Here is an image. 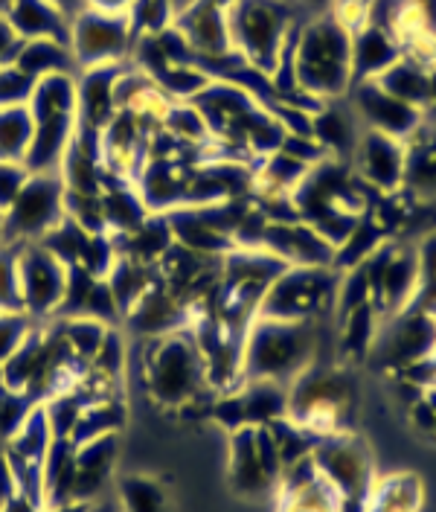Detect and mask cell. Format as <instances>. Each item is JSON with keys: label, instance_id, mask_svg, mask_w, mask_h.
<instances>
[{"label": "cell", "instance_id": "obj_1", "mask_svg": "<svg viewBox=\"0 0 436 512\" xmlns=\"http://www.w3.org/2000/svg\"><path fill=\"white\" fill-rule=\"evenodd\" d=\"M381 192L373 190L367 181L358 178V172L346 160L326 158L312 166L306 178L294 187L291 198L300 213V219L312 224L314 230L329 242L343 245V239L352 233L358 216H364Z\"/></svg>", "mask_w": 436, "mask_h": 512}, {"label": "cell", "instance_id": "obj_2", "mask_svg": "<svg viewBox=\"0 0 436 512\" xmlns=\"http://www.w3.org/2000/svg\"><path fill=\"white\" fill-rule=\"evenodd\" d=\"M140 373L149 399L169 411H181L189 405H204L210 411V402L218 396L210 387L207 361L192 329L143 338Z\"/></svg>", "mask_w": 436, "mask_h": 512}, {"label": "cell", "instance_id": "obj_3", "mask_svg": "<svg viewBox=\"0 0 436 512\" xmlns=\"http://www.w3.org/2000/svg\"><path fill=\"white\" fill-rule=\"evenodd\" d=\"M320 320L253 318L242 347V382L291 384L320 361Z\"/></svg>", "mask_w": 436, "mask_h": 512}, {"label": "cell", "instance_id": "obj_4", "mask_svg": "<svg viewBox=\"0 0 436 512\" xmlns=\"http://www.w3.org/2000/svg\"><path fill=\"white\" fill-rule=\"evenodd\" d=\"M294 73L300 91L317 102H335L352 88V30L335 12L303 21Z\"/></svg>", "mask_w": 436, "mask_h": 512}, {"label": "cell", "instance_id": "obj_5", "mask_svg": "<svg viewBox=\"0 0 436 512\" xmlns=\"http://www.w3.org/2000/svg\"><path fill=\"white\" fill-rule=\"evenodd\" d=\"M355 405V379L343 367L329 364L323 358L288 384V419L317 437L352 431Z\"/></svg>", "mask_w": 436, "mask_h": 512}, {"label": "cell", "instance_id": "obj_6", "mask_svg": "<svg viewBox=\"0 0 436 512\" xmlns=\"http://www.w3.org/2000/svg\"><path fill=\"white\" fill-rule=\"evenodd\" d=\"M32 146L30 172H59L64 152L79 126L76 114V73H53L38 79L30 99Z\"/></svg>", "mask_w": 436, "mask_h": 512}, {"label": "cell", "instance_id": "obj_7", "mask_svg": "<svg viewBox=\"0 0 436 512\" xmlns=\"http://www.w3.org/2000/svg\"><path fill=\"white\" fill-rule=\"evenodd\" d=\"M300 18L297 6L288 0H236L227 9L233 53L271 76L280 62L282 41Z\"/></svg>", "mask_w": 436, "mask_h": 512}, {"label": "cell", "instance_id": "obj_8", "mask_svg": "<svg viewBox=\"0 0 436 512\" xmlns=\"http://www.w3.org/2000/svg\"><path fill=\"white\" fill-rule=\"evenodd\" d=\"M341 271L326 265H288L265 291L256 318L320 320L335 309Z\"/></svg>", "mask_w": 436, "mask_h": 512}, {"label": "cell", "instance_id": "obj_9", "mask_svg": "<svg viewBox=\"0 0 436 512\" xmlns=\"http://www.w3.org/2000/svg\"><path fill=\"white\" fill-rule=\"evenodd\" d=\"M312 457L320 478L338 492L341 512H367V501L375 486V463L370 446L352 431L329 434L317 440Z\"/></svg>", "mask_w": 436, "mask_h": 512}, {"label": "cell", "instance_id": "obj_10", "mask_svg": "<svg viewBox=\"0 0 436 512\" xmlns=\"http://www.w3.org/2000/svg\"><path fill=\"white\" fill-rule=\"evenodd\" d=\"M248 198L218 201V204H192L163 213L175 245L204 256H224L236 248V227L248 213Z\"/></svg>", "mask_w": 436, "mask_h": 512}, {"label": "cell", "instance_id": "obj_11", "mask_svg": "<svg viewBox=\"0 0 436 512\" xmlns=\"http://www.w3.org/2000/svg\"><path fill=\"white\" fill-rule=\"evenodd\" d=\"M64 219V181L59 172H30L24 190L3 213V242H41Z\"/></svg>", "mask_w": 436, "mask_h": 512}, {"label": "cell", "instance_id": "obj_12", "mask_svg": "<svg viewBox=\"0 0 436 512\" xmlns=\"http://www.w3.org/2000/svg\"><path fill=\"white\" fill-rule=\"evenodd\" d=\"M282 475V460L277 443L262 428H239L230 434V489L242 498H265L277 489Z\"/></svg>", "mask_w": 436, "mask_h": 512}, {"label": "cell", "instance_id": "obj_13", "mask_svg": "<svg viewBox=\"0 0 436 512\" xmlns=\"http://www.w3.org/2000/svg\"><path fill=\"white\" fill-rule=\"evenodd\" d=\"M76 70H91L105 64H123L134 47V30L128 15H108L82 9L70 18V41H67Z\"/></svg>", "mask_w": 436, "mask_h": 512}, {"label": "cell", "instance_id": "obj_14", "mask_svg": "<svg viewBox=\"0 0 436 512\" xmlns=\"http://www.w3.org/2000/svg\"><path fill=\"white\" fill-rule=\"evenodd\" d=\"M18 274L24 312L41 323L56 318L64 303L70 268L41 242H30L18 248Z\"/></svg>", "mask_w": 436, "mask_h": 512}, {"label": "cell", "instance_id": "obj_15", "mask_svg": "<svg viewBox=\"0 0 436 512\" xmlns=\"http://www.w3.org/2000/svg\"><path fill=\"white\" fill-rule=\"evenodd\" d=\"M393 323L375 335L378 344H373L378 364L390 367V370H405L407 364L428 358L436 352V318L419 309H405L399 315H393ZM370 352V355H373Z\"/></svg>", "mask_w": 436, "mask_h": 512}, {"label": "cell", "instance_id": "obj_16", "mask_svg": "<svg viewBox=\"0 0 436 512\" xmlns=\"http://www.w3.org/2000/svg\"><path fill=\"white\" fill-rule=\"evenodd\" d=\"M192 315L195 312L157 274L155 283L125 312L123 323L137 338H160L169 332L192 329Z\"/></svg>", "mask_w": 436, "mask_h": 512}, {"label": "cell", "instance_id": "obj_17", "mask_svg": "<svg viewBox=\"0 0 436 512\" xmlns=\"http://www.w3.org/2000/svg\"><path fill=\"white\" fill-rule=\"evenodd\" d=\"M352 91V99H355V111L364 117L367 128L373 131H381L387 137H396V140H410L422 123H425V111L407 105L402 99H396L393 94H387L375 79L370 82H358L349 88Z\"/></svg>", "mask_w": 436, "mask_h": 512}, {"label": "cell", "instance_id": "obj_18", "mask_svg": "<svg viewBox=\"0 0 436 512\" xmlns=\"http://www.w3.org/2000/svg\"><path fill=\"white\" fill-rule=\"evenodd\" d=\"M352 169L378 192L405 190V143L367 128L358 137Z\"/></svg>", "mask_w": 436, "mask_h": 512}, {"label": "cell", "instance_id": "obj_19", "mask_svg": "<svg viewBox=\"0 0 436 512\" xmlns=\"http://www.w3.org/2000/svg\"><path fill=\"white\" fill-rule=\"evenodd\" d=\"M172 27L184 35L195 62L233 53L230 30H227V9H221L213 0H189L184 9H178Z\"/></svg>", "mask_w": 436, "mask_h": 512}, {"label": "cell", "instance_id": "obj_20", "mask_svg": "<svg viewBox=\"0 0 436 512\" xmlns=\"http://www.w3.org/2000/svg\"><path fill=\"white\" fill-rule=\"evenodd\" d=\"M120 460V434L76 446L73 454V504H91L108 492Z\"/></svg>", "mask_w": 436, "mask_h": 512}, {"label": "cell", "instance_id": "obj_21", "mask_svg": "<svg viewBox=\"0 0 436 512\" xmlns=\"http://www.w3.org/2000/svg\"><path fill=\"white\" fill-rule=\"evenodd\" d=\"M262 251L280 256L285 265H326L335 262V245H329L312 224H265L262 233Z\"/></svg>", "mask_w": 436, "mask_h": 512}, {"label": "cell", "instance_id": "obj_22", "mask_svg": "<svg viewBox=\"0 0 436 512\" xmlns=\"http://www.w3.org/2000/svg\"><path fill=\"white\" fill-rule=\"evenodd\" d=\"M125 64L128 62L105 64L76 73V114L82 126L102 131L117 117V79Z\"/></svg>", "mask_w": 436, "mask_h": 512}, {"label": "cell", "instance_id": "obj_23", "mask_svg": "<svg viewBox=\"0 0 436 512\" xmlns=\"http://www.w3.org/2000/svg\"><path fill=\"white\" fill-rule=\"evenodd\" d=\"M277 489L280 512H341L338 492L320 478L314 460H300L282 469Z\"/></svg>", "mask_w": 436, "mask_h": 512}, {"label": "cell", "instance_id": "obj_24", "mask_svg": "<svg viewBox=\"0 0 436 512\" xmlns=\"http://www.w3.org/2000/svg\"><path fill=\"white\" fill-rule=\"evenodd\" d=\"M405 56V44L393 30L361 24L352 30V85L378 79L393 62Z\"/></svg>", "mask_w": 436, "mask_h": 512}, {"label": "cell", "instance_id": "obj_25", "mask_svg": "<svg viewBox=\"0 0 436 512\" xmlns=\"http://www.w3.org/2000/svg\"><path fill=\"white\" fill-rule=\"evenodd\" d=\"M419 288V254L410 245H393V254L384 265L378 294H375L373 306L378 315H399L405 312Z\"/></svg>", "mask_w": 436, "mask_h": 512}, {"label": "cell", "instance_id": "obj_26", "mask_svg": "<svg viewBox=\"0 0 436 512\" xmlns=\"http://www.w3.org/2000/svg\"><path fill=\"white\" fill-rule=\"evenodd\" d=\"M0 12L21 41H35V38H53L64 44L70 41V18L47 0H6Z\"/></svg>", "mask_w": 436, "mask_h": 512}, {"label": "cell", "instance_id": "obj_27", "mask_svg": "<svg viewBox=\"0 0 436 512\" xmlns=\"http://www.w3.org/2000/svg\"><path fill=\"white\" fill-rule=\"evenodd\" d=\"M102 201V216H105V230L111 236H125L131 230H137L140 224L146 222L152 213L146 207V201L140 198L137 187L131 181L123 178H108V184L99 192Z\"/></svg>", "mask_w": 436, "mask_h": 512}, {"label": "cell", "instance_id": "obj_28", "mask_svg": "<svg viewBox=\"0 0 436 512\" xmlns=\"http://www.w3.org/2000/svg\"><path fill=\"white\" fill-rule=\"evenodd\" d=\"M387 94L402 99L407 105L419 108L428 114L431 108V67L422 64L413 56H402L399 62H393L378 79H375Z\"/></svg>", "mask_w": 436, "mask_h": 512}, {"label": "cell", "instance_id": "obj_29", "mask_svg": "<svg viewBox=\"0 0 436 512\" xmlns=\"http://www.w3.org/2000/svg\"><path fill=\"white\" fill-rule=\"evenodd\" d=\"M233 393L239 399L245 428H262L288 416V384L242 382Z\"/></svg>", "mask_w": 436, "mask_h": 512}, {"label": "cell", "instance_id": "obj_30", "mask_svg": "<svg viewBox=\"0 0 436 512\" xmlns=\"http://www.w3.org/2000/svg\"><path fill=\"white\" fill-rule=\"evenodd\" d=\"M405 192H436V128H422L405 140Z\"/></svg>", "mask_w": 436, "mask_h": 512}, {"label": "cell", "instance_id": "obj_31", "mask_svg": "<svg viewBox=\"0 0 436 512\" xmlns=\"http://www.w3.org/2000/svg\"><path fill=\"white\" fill-rule=\"evenodd\" d=\"M312 137L326 149L329 158L349 163L361 134L355 131V123L343 114L341 108H335L332 102H323L312 114Z\"/></svg>", "mask_w": 436, "mask_h": 512}, {"label": "cell", "instance_id": "obj_32", "mask_svg": "<svg viewBox=\"0 0 436 512\" xmlns=\"http://www.w3.org/2000/svg\"><path fill=\"white\" fill-rule=\"evenodd\" d=\"M387 242H390V233H387L384 224L378 222V216H375L373 207H370L364 216H358V222L352 227V233L343 239V245L335 248V262H332V268L343 274V271L361 265L364 259H370V256H373L381 245H387Z\"/></svg>", "mask_w": 436, "mask_h": 512}, {"label": "cell", "instance_id": "obj_33", "mask_svg": "<svg viewBox=\"0 0 436 512\" xmlns=\"http://www.w3.org/2000/svg\"><path fill=\"white\" fill-rule=\"evenodd\" d=\"M12 64L21 67L24 73H30L32 79H44L53 73H79L70 47L64 41H53V38L21 41V50Z\"/></svg>", "mask_w": 436, "mask_h": 512}, {"label": "cell", "instance_id": "obj_34", "mask_svg": "<svg viewBox=\"0 0 436 512\" xmlns=\"http://www.w3.org/2000/svg\"><path fill=\"white\" fill-rule=\"evenodd\" d=\"M378 335V312L373 303L352 309L349 315L338 318V352L343 361H364L370 358Z\"/></svg>", "mask_w": 436, "mask_h": 512}, {"label": "cell", "instance_id": "obj_35", "mask_svg": "<svg viewBox=\"0 0 436 512\" xmlns=\"http://www.w3.org/2000/svg\"><path fill=\"white\" fill-rule=\"evenodd\" d=\"M125 419H128V408H125L123 396L88 402L85 411L76 419L73 443L82 446V443H91V440L108 437V434H120L125 428Z\"/></svg>", "mask_w": 436, "mask_h": 512}, {"label": "cell", "instance_id": "obj_36", "mask_svg": "<svg viewBox=\"0 0 436 512\" xmlns=\"http://www.w3.org/2000/svg\"><path fill=\"white\" fill-rule=\"evenodd\" d=\"M422 507V483L413 475H390L375 480L367 512H419Z\"/></svg>", "mask_w": 436, "mask_h": 512}, {"label": "cell", "instance_id": "obj_37", "mask_svg": "<svg viewBox=\"0 0 436 512\" xmlns=\"http://www.w3.org/2000/svg\"><path fill=\"white\" fill-rule=\"evenodd\" d=\"M30 146V105H9V108H0V160H3V163H24V166H27Z\"/></svg>", "mask_w": 436, "mask_h": 512}, {"label": "cell", "instance_id": "obj_38", "mask_svg": "<svg viewBox=\"0 0 436 512\" xmlns=\"http://www.w3.org/2000/svg\"><path fill=\"white\" fill-rule=\"evenodd\" d=\"M114 495L123 512H169V489L152 475H123Z\"/></svg>", "mask_w": 436, "mask_h": 512}, {"label": "cell", "instance_id": "obj_39", "mask_svg": "<svg viewBox=\"0 0 436 512\" xmlns=\"http://www.w3.org/2000/svg\"><path fill=\"white\" fill-rule=\"evenodd\" d=\"M268 431H271V437H274V443H277V451H280V460H282V469L285 466H291V463H297V460H306V457H312L314 446H317V434L312 431H306L303 425H297V422H291L288 416H282L277 422H271L268 425Z\"/></svg>", "mask_w": 436, "mask_h": 512}, {"label": "cell", "instance_id": "obj_40", "mask_svg": "<svg viewBox=\"0 0 436 512\" xmlns=\"http://www.w3.org/2000/svg\"><path fill=\"white\" fill-rule=\"evenodd\" d=\"M175 15H178V9H175L172 0H134L131 9H128V21H131L134 38L169 30L175 24Z\"/></svg>", "mask_w": 436, "mask_h": 512}, {"label": "cell", "instance_id": "obj_41", "mask_svg": "<svg viewBox=\"0 0 436 512\" xmlns=\"http://www.w3.org/2000/svg\"><path fill=\"white\" fill-rule=\"evenodd\" d=\"M18 248L0 242V312H24L21 300V274H18Z\"/></svg>", "mask_w": 436, "mask_h": 512}, {"label": "cell", "instance_id": "obj_42", "mask_svg": "<svg viewBox=\"0 0 436 512\" xmlns=\"http://www.w3.org/2000/svg\"><path fill=\"white\" fill-rule=\"evenodd\" d=\"M32 408H35V402L24 390H12V387L0 384V443H6L9 437H15L21 431Z\"/></svg>", "mask_w": 436, "mask_h": 512}, {"label": "cell", "instance_id": "obj_43", "mask_svg": "<svg viewBox=\"0 0 436 512\" xmlns=\"http://www.w3.org/2000/svg\"><path fill=\"white\" fill-rule=\"evenodd\" d=\"M35 323L41 320L30 318L27 312H0V367L24 344V338L35 329Z\"/></svg>", "mask_w": 436, "mask_h": 512}, {"label": "cell", "instance_id": "obj_44", "mask_svg": "<svg viewBox=\"0 0 436 512\" xmlns=\"http://www.w3.org/2000/svg\"><path fill=\"white\" fill-rule=\"evenodd\" d=\"M35 85H38V79H32L30 73H24L21 67L3 64V67H0V108H9V105H30Z\"/></svg>", "mask_w": 436, "mask_h": 512}, {"label": "cell", "instance_id": "obj_45", "mask_svg": "<svg viewBox=\"0 0 436 512\" xmlns=\"http://www.w3.org/2000/svg\"><path fill=\"white\" fill-rule=\"evenodd\" d=\"M280 149L285 155H291V158H297L300 163H306V166H317V163H323V160L329 158L326 149L314 140L312 134H288L285 131Z\"/></svg>", "mask_w": 436, "mask_h": 512}, {"label": "cell", "instance_id": "obj_46", "mask_svg": "<svg viewBox=\"0 0 436 512\" xmlns=\"http://www.w3.org/2000/svg\"><path fill=\"white\" fill-rule=\"evenodd\" d=\"M27 178H30V169L24 163H3L0 160V210L3 213L18 198V192L24 190Z\"/></svg>", "mask_w": 436, "mask_h": 512}, {"label": "cell", "instance_id": "obj_47", "mask_svg": "<svg viewBox=\"0 0 436 512\" xmlns=\"http://www.w3.org/2000/svg\"><path fill=\"white\" fill-rule=\"evenodd\" d=\"M410 411V419H413V425L419 428V434H428V437H434V411H431V405H428V399H419L413 408H407Z\"/></svg>", "mask_w": 436, "mask_h": 512}, {"label": "cell", "instance_id": "obj_48", "mask_svg": "<svg viewBox=\"0 0 436 512\" xmlns=\"http://www.w3.org/2000/svg\"><path fill=\"white\" fill-rule=\"evenodd\" d=\"M294 6H297L306 18H317V15H329V12H335L338 0H294Z\"/></svg>", "mask_w": 436, "mask_h": 512}, {"label": "cell", "instance_id": "obj_49", "mask_svg": "<svg viewBox=\"0 0 436 512\" xmlns=\"http://www.w3.org/2000/svg\"><path fill=\"white\" fill-rule=\"evenodd\" d=\"M134 0H85V9L108 12V15H128Z\"/></svg>", "mask_w": 436, "mask_h": 512}, {"label": "cell", "instance_id": "obj_50", "mask_svg": "<svg viewBox=\"0 0 436 512\" xmlns=\"http://www.w3.org/2000/svg\"><path fill=\"white\" fill-rule=\"evenodd\" d=\"M85 512H123V510H120V501H117V495H114V492H105L102 498L91 501Z\"/></svg>", "mask_w": 436, "mask_h": 512}, {"label": "cell", "instance_id": "obj_51", "mask_svg": "<svg viewBox=\"0 0 436 512\" xmlns=\"http://www.w3.org/2000/svg\"><path fill=\"white\" fill-rule=\"evenodd\" d=\"M47 3H53L67 18H73V15H79L85 9V0H47Z\"/></svg>", "mask_w": 436, "mask_h": 512}, {"label": "cell", "instance_id": "obj_52", "mask_svg": "<svg viewBox=\"0 0 436 512\" xmlns=\"http://www.w3.org/2000/svg\"><path fill=\"white\" fill-rule=\"evenodd\" d=\"M0 512H41V507H35L24 495H15L6 507H0Z\"/></svg>", "mask_w": 436, "mask_h": 512}, {"label": "cell", "instance_id": "obj_53", "mask_svg": "<svg viewBox=\"0 0 436 512\" xmlns=\"http://www.w3.org/2000/svg\"><path fill=\"white\" fill-rule=\"evenodd\" d=\"M436 117V64L431 67V108H428V117Z\"/></svg>", "mask_w": 436, "mask_h": 512}, {"label": "cell", "instance_id": "obj_54", "mask_svg": "<svg viewBox=\"0 0 436 512\" xmlns=\"http://www.w3.org/2000/svg\"><path fill=\"white\" fill-rule=\"evenodd\" d=\"M425 399H428V405H431V411H434V437H436V384L425 390Z\"/></svg>", "mask_w": 436, "mask_h": 512}, {"label": "cell", "instance_id": "obj_55", "mask_svg": "<svg viewBox=\"0 0 436 512\" xmlns=\"http://www.w3.org/2000/svg\"><path fill=\"white\" fill-rule=\"evenodd\" d=\"M413 3H419V6H422V9H425V12H428V15L436 21V0H413Z\"/></svg>", "mask_w": 436, "mask_h": 512}, {"label": "cell", "instance_id": "obj_56", "mask_svg": "<svg viewBox=\"0 0 436 512\" xmlns=\"http://www.w3.org/2000/svg\"><path fill=\"white\" fill-rule=\"evenodd\" d=\"M213 3H218V6H221V9H230V6H233V3H236V0H213Z\"/></svg>", "mask_w": 436, "mask_h": 512}, {"label": "cell", "instance_id": "obj_57", "mask_svg": "<svg viewBox=\"0 0 436 512\" xmlns=\"http://www.w3.org/2000/svg\"><path fill=\"white\" fill-rule=\"evenodd\" d=\"M0 242H3V210H0Z\"/></svg>", "mask_w": 436, "mask_h": 512}, {"label": "cell", "instance_id": "obj_58", "mask_svg": "<svg viewBox=\"0 0 436 512\" xmlns=\"http://www.w3.org/2000/svg\"><path fill=\"white\" fill-rule=\"evenodd\" d=\"M288 3H294V0H288Z\"/></svg>", "mask_w": 436, "mask_h": 512}]
</instances>
